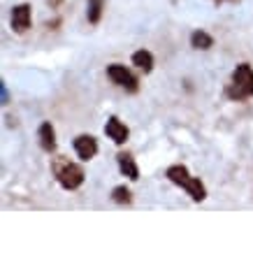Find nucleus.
Returning <instances> with one entry per match:
<instances>
[{"label":"nucleus","instance_id":"9b49d317","mask_svg":"<svg viewBox=\"0 0 253 253\" xmlns=\"http://www.w3.org/2000/svg\"><path fill=\"white\" fill-rule=\"evenodd\" d=\"M191 44L195 46V49H209V46L214 44V40H211V35L205 31H195L191 35Z\"/></svg>","mask_w":253,"mask_h":253},{"label":"nucleus","instance_id":"ddd939ff","mask_svg":"<svg viewBox=\"0 0 253 253\" xmlns=\"http://www.w3.org/2000/svg\"><path fill=\"white\" fill-rule=\"evenodd\" d=\"M112 200L119 202V205H130L132 202V193L126 188V186H116L114 191H112Z\"/></svg>","mask_w":253,"mask_h":253},{"label":"nucleus","instance_id":"f03ea898","mask_svg":"<svg viewBox=\"0 0 253 253\" xmlns=\"http://www.w3.org/2000/svg\"><path fill=\"white\" fill-rule=\"evenodd\" d=\"M168 179L172 181V184L181 186V188H184V191L188 193V195H191L195 202H202V200L207 198V191H205V186L200 184V179H193L184 165H172V168L168 169Z\"/></svg>","mask_w":253,"mask_h":253},{"label":"nucleus","instance_id":"1a4fd4ad","mask_svg":"<svg viewBox=\"0 0 253 253\" xmlns=\"http://www.w3.org/2000/svg\"><path fill=\"white\" fill-rule=\"evenodd\" d=\"M116 158H119V168H121V172L128 176V179H132V181L139 179V169H137V165H135V161H132L130 154H119Z\"/></svg>","mask_w":253,"mask_h":253},{"label":"nucleus","instance_id":"9d476101","mask_svg":"<svg viewBox=\"0 0 253 253\" xmlns=\"http://www.w3.org/2000/svg\"><path fill=\"white\" fill-rule=\"evenodd\" d=\"M132 65H137L139 70H144V72H151L154 70V56L144 51V49H139L132 54Z\"/></svg>","mask_w":253,"mask_h":253},{"label":"nucleus","instance_id":"39448f33","mask_svg":"<svg viewBox=\"0 0 253 253\" xmlns=\"http://www.w3.org/2000/svg\"><path fill=\"white\" fill-rule=\"evenodd\" d=\"M12 28L16 33H26L31 28V5H16L12 9Z\"/></svg>","mask_w":253,"mask_h":253},{"label":"nucleus","instance_id":"20e7f679","mask_svg":"<svg viewBox=\"0 0 253 253\" xmlns=\"http://www.w3.org/2000/svg\"><path fill=\"white\" fill-rule=\"evenodd\" d=\"M107 75H109V79H112L116 86L126 88L128 93H135L139 88V86H137V77H135V75H132L126 65H119V63H116V65H109Z\"/></svg>","mask_w":253,"mask_h":253},{"label":"nucleus","instance_id":"423d86ee","mask_svg":"<svg viewBox=\"0 0 253 253\" xmlns=\"http://www.w3.org/2000/svg\"><path fill=\"white\" fill-rule=\"evenodd\" d=\"M75 151L82 161H91L93 156L98 154V142L91 137V135H79L75 139Z\"/></svg>","mask_w":253,"mask_h":253},{"label":"nucleus","instance_id":"7ed1b4c3","mask_svg":"<svg viewBox=\"0 0 253 253\" xmlns=\"http://www.w3.org/2000/svg\"><path fill=\"white\" fill-rule=\"evenodd\" d=\"M54 174L58 179V184L63 188H68V191H75V188H79L84 184V169L79 165H75V163L65 161L63 156H58L54 161Z\"/></svg>","mask_w":253,"mask_h":253},{"label":"nucleus","instance_id":"6e6552de","mask_svg":"<svg viewBox=\"0 0 253 253\" xmlns=\"http://www.w3.org/2000/svg\"><path fill=\"white\" fill-rule=\"evenodd\" d=\"M38 135H40V144H42V149H44V151H54V149H56V135H54L51 123H49V121L42 123Z\"/></svg>","mask_w":253,"mask_h":253},{"label":"nucleus","instance_id":"0eeeda50","mask_svg":"<svg viewBox=\"0 0 253 253\" xmlns=\"http://www.w3.org/2000/svg\"><path fill=\"white\" fill-rule=\"evenodd\" d=\"M105 132L109 135V139H112L114 144H123V142L128 139V128H126V126H123V123L119 121L116 116H112V119L107 121V126H105Z\"/></svg>","mask_w":253,"mask_h":253},{"label":"nucleus","instance_id":"f257e3e1","mask_svg":"<svg viewBox=\"0 0 253 253\" xmlns=\"http://www.w3.org/2000/svg\"><path fill=\"white\" fill-rule=\"evenodd\" d=\"M225 93H228L230 100H246L253 95V68L249 63H242V65L235 68Z\"/></svg>","mask_w":253,"mask_h":253},{"label":"nucleus","instance_id":"f8f14e48","mask_svg":"<svg viewBox=\"0 0 253 253\" xmlns=\"http://www.w3.org/2000/svg\"><path fill=\"white\" fill-rule=\"evenodd\" d=\"M102 9H105V0H88V21L98 23L102 16Z\"/></svg>","mask_w":253,"mask_h":253}]
</instances>
